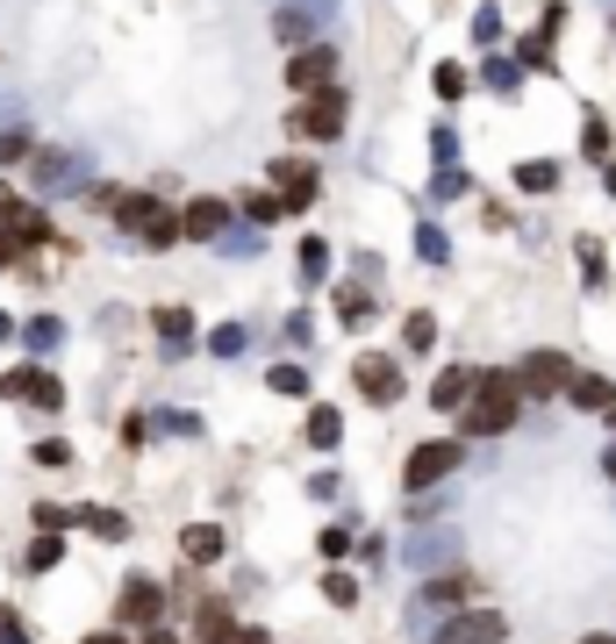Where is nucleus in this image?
Returning <instances> with one entry per match:
<instances>
[{"instance_id":"nucleus-40","label":"nucleus","mask_w":616,"mask_h":644,"mask_svg":"<svg viewBox=\"0 0 616 644\" xmlns=\"http://www.w3.org/2000/svg\"><path fill=\"white\" fill-rule=\"evenodd\" d=\"M86 644H123V637H115V631H94V637H86Z\"/></svg>"},{"instance_id":"nucleus-1","label":"nucleus","mask_w":616,"mask_h":644,"mask_svg":"<svg viewBox=\"0 0 616 644\" xmlns=\"http://www.w3.org/2000/svg\"><path fill=\"white\" fill-rule=\"evenodd\" d=\"M516 416H523L516 373H480L473 380V402H466V437H502Z\"/></svg>"},{"instance_id":"nucleus-24","label":"nucleus","mask_w":616,"mask_h":644,"mask_svg":"<svg viewBox=\"0 0 616 644\" xmlns=\"http://www.w3.org/2000/svg\"><path fill=\"white\" fill-rule=\"evenodd\" d=\"M416 251H424L430 266H445V258H452V243H445V229H430V222H424V229H416Z\"/></svg>"},{"instance_id":"nucleus-16","label":"nucleus","mask_w":616,"mask_h":644,"mask_svg":"<svg viewBox=\"0 0 616 644\" xmlns=\"http://www.w3.org/2000/svg\"><path fill=\"white\" fill-rule=\"evenodd\" d=\"M566 394H574V408H616V387H609L603 373H574V387H566Z\"/></svg>"},{"instance_id":"nucleus-25","label":"nucleus","mask_w":616,"mask_h":644,"mask_svg":"<svg viewBox=\"0 0 616 644\" xmlns=\"http://www.w3.org/2000/svg\"><path fill=\"white\" fill-rule=\"evenodd\" d=\"M401 344H409V351H430V344H438V322H430V315H409V330H401Z\"/></svg>"},{"instance_id":"nucleus-13","label":"nucleus","mask_w":616,"mask_h":644,"mask_svg":"<svg viewBox=\"0 0 616 644\" xmlns=\"http://www.w3.org/2000/svg\"><path fill=\"white\" fill-rule=\"evenodd\" d=\"M0 229H8V237H14V243H22V251H29V243H43V237H51V215H43V208H22V201H14L8 215H0Z\"/></svg>"},{"instance_id":"nucleus-20","label":"nucleus","mask_w":616,"mask_h":644,"mask_svg":"<svg viewBox=\"0 0 616 644\" xmlns=\"http://www.w3.org/2000/svg\"><path fill=\"white\" fill-rule=\"evenodd\" d=\"M344 437V416H337V408H315V416H309V444H337Z\"/></svg>"},{"instance_id":"nucleus-32","label":"nucleus","mask_w":616,"mask_h":644,"mask_svg":"<svg viewBox=\"0 0 616 644\" xmlns=\"http://www.w3.org/2000/svg\"><path fill=\"white\" fill-rule=\"evenodd\" d=\"M438 94H445V101L466 94V72H459V65H438Z\"/></svg>"},{"instance_id":"nucleus-18","label":"nucleus","mask_w":616,"mask_h":644,"mask_svg":"<svg viewBox=\"0 0 616 644\" xmlns=\"http://www.w3.org/2000/svg\"><path fill=\"white\" fill-rule=\"evenodd\" d=\"M187 559H194V565L222 559V530H216V523H194V530H187Z\"/></svg>"},{"instance_id":"nucleus-33","label":"nucleus","mask_w":616,"mask_h":644,"mask_svg":"<svg viewBox=\"0 0 616 644\" xmlns=\"http://www.w3.org/2000/svg\"><path fill=\"white\" fill-rule=\"evenodd\" d=\"M581 272H588V280H603V272H609V266H603V243H595V237L581 243Z\"/></svg>"},{"instance_id":"nucleus-35","label":"nucleus","mask_w":616,"mask_h":644,"mask_svg":"<svg viewBox=\"0 0 616 644\" xmlns=\"http://www.w3.org/2000/svg\"><path fill=\"white\" fill-rule=\"evenodd\" d=\"M208 351H216V359H230V351H244V330H216V336H208Z\"/></svg>"},{"instance_id":"nucleus-30","label":"nucleus","mask_w":616,"mask_h":644,"mask_svg":"<svg viewBox=\"0 0 616 644\" xmlns=\"http://www.w3.org/2000/svg\"><path fill=\"white\" fill-rule=\"evenodd\" d=\"M14 158H29V129H0V165H14Z\"/></svg>"},{"instance_id":"nucleus-41","label":"nucleus","mask_w":616,"mask_h":644,"mask_svg":"<svg viewBox=\"0 0 616 644\" xmlns=\"http://www.w3.org/2000/svg\"><path fill=\"white\" fill-rule=\"evenodd\" d=\"M144 644H179V637H173V631H152V637H144Z\"/></svg>"},{"instance_id":"nucleus-37","label":"nucleus","mask_w":616,"mask_h":644,"mask_svg":"<svg viewBox=\"0 0 616 644\" xmlns=\"http://www.w3.org/2000/svg\"><path fill=\"white\" fill-rule=\"evenodd\" d=\"M244 208H251V215H259V222H273V215H288V208H280V201H273V194H251V201H244Z\"/></svg>"},{"instance_id":"nucleus-9","label":"nucleus","mask_w":616,"mask_h":644,"mask_svg":"<svg viewBox=\"0 0 616 644\" xmlns=\"http://www.w3.org/2000/svg\"><path fill=\"white\" fill-rule=\"evenodd\" d=\"M323 14H330V0H288V8L273 14V37L280 43H309L315 29H323Z\"/></svg>"},{"instance_id":"nucleus-43","label":"nucleus","mask_w":616,"mask_h":644,"mask_svg":"<svg viewBox=\"0 0 616 644\" xmlns=\"http://www.w3.org/2000/svg\"><path fill=\"white\" fill-rule=\"evenodd\" d=\"M8 208H14V194H8V187H0V215H8Z\"/></svg>"},{"instance_id":"nucleus-26","label":"nucleus","mask_w":616,"mask_h":644,"mask_svg":"<svg viewBox=\"0 0 616 644\" xmlns=\"http://www.w3.org/2000/svg\"><path fill=\"white\" fill-rule=\"evenodd\" d=\"M302 272H309V280H323V272H330V243H323V237L302 243Z\"/></svg>"},{"instance_id":"nucleus-27","label":"nucleus","mask_w":616,"mask_h":644,"mask_svg":"<svg viewBox=\"0 0 616 644\" xmlns=\"http://www.w3.org/2000/svg\"><path fill=\"white\" fill-rule=\"evenodd\" d=\"M581 150H588V158H609V129H603V115H588V129H581Z\"/></svg>"},{"instance_id":"nucleus-39","label":"nucleus","mask_w":616,"mask_h":644,"mask_svg":"<svg viewBox=\"0 0 616 644\" xmlns=\"http://www.w3.org/2000/svg\"><path fill=\"white\" fill-rule=\"evenodd\" d=\"M14 251H22V243H14L8 229H0V266H14Z\"/></svg>"},{"instance_id":"nucleus-12","label":"nucleus","mask_w":616,"mask_h":644,"mask_svg":"<svg viewBox=\"0 0 616 644\" xmlns=\"http://www.w3.org/2000/svg\"><path fill=\"white\" fill-rule=\"evenodd\" d=\"M273 179L288 187V194H280V208H288V215L315 201V165H302V158H280V165H273Z\"/></svg>"},{"instance_id":"nucleus-23","label":"nucleus","mask_w":616,"mask_h":644,"mask_svg":"<svg viewBox=\"0 0 616 644\" xmlns=\"http://www.w3.org/2000/svg\"><path fill=\"white\" fill-rule=\"evenodd\" d=\"M158 336H165V344H187V336H194L187 309H158Z\"/></svg>"},{"instance_id":"nucleus-31","label":"nucleus","mask_w":616,"mask_h":644,"mask_svg":"<svg viewBox=\"0 0 616 644\" xmlns=\"http://www.w3.org/2000/svg\"><path fill=\"white\" fill-rule=\"evenodd\" d=\"M323 594H330V602H337V609H352V602H358V580H344V573H330V588H323Z\"/></svg>"},{"instance_id":"nucleus-10","label":"nucleus","mask_w":616,"mask_h":644,"mask_svg":"<svg viewBox=\"0 0 616 644\" xmlns=\"http://www.w3.org/2000/svg\"><path fill=\"white\" fill-rule=\"evenodd\" d=\"M0 394H8V402H36V408H58V402H65V387H58L51 373H29V365L0 380Z\"/></svg>"},{"instance_id":"nucleus-34","label":"nucleus","mask_w":616,"mask_h":644,"mask_svg":"<svg viewBox=\"0 0 616 644\" xmlns=\"http://www.w3.org/2000/svg\"><path fill=\"white\" fill-rule=\"evenodd\" d=\"M473 37H480V43H494V37H502V14L480 8V14H473Z\"/></svg>"},{"instance_id":"nucleus-21","label":"nucleus","mask_w":616,"mask_h":644,"mask_svg":"<svg viewBox=\"0 0 616 644\" xmlns=\"http://www.w3.org/2000/svg\"><path fill=\"white\" fill-rule=\"evenodd\" d=\"M72 173H80V165H72V158H36V179H43V187H72Z\"/></svg>"},{"instance_id":"nucleus-14","label":"nucleus","mask_w":616,"mask_h":644,"mask_svg":"<svg viewBox=\"0 0 616 644\" xmlns=\"http://www.w3.org/2000/svg\"><path fill=\"white\" fill-rule=\"evenodd\" d=\"M158 609H165L158 580H129V588H123V616L129 623H158Z\"/></svg>"},{"instance_id":"nucleus-2","label":"nucleus","mask_w":616,"mask_h":644,"mask_svg":"<svg viewBox=\"0 0 616 644\" xmlns=\"http://www.w3.org/2000/svg\"><path fill=\"white\" fill-rule=\"evenodd\" d=\"M108 215L129 229V237H144L152 251H173V243L187 237V229H179V215L165 208V201H152V194H115V201H108Z\"/></svg>"},{"instance_id":"nucleus-36","label":"nucleus","mask_w":616,"mask_h":644,"mask_svg":"<svg viewBox=\"0 0 616 644\" xmlns=\"http://www.w3.org/2000/svg\"><path fill=\"white\" fill-rule=\"evenodd\" d=\"M452 194H466L459 173H438V179H430V201H452Z\"/></svg>"},{"instance_id":"nucleus-8","label":"nucleus","mask_w":616,"mask_h":644,"mask_svg":"<svg viewBox=\"0 0 616 644\" xmlns=\"http://www.w3.org/2000/svg\"><path fill=\"white\" fill-rule=\"evenodd\" d=\"M330 72H337V51H330V43H309V51H294L288 86H294V94H323Z\"/></svg>"},{"instance_id":"nucleus-46","label":"nucleus","mask_w":616,"mask_h":644,"mask_svg":"<svg viewBox=\"0 0 616 644\" xmlns=\"http://www.w3.org/2000/svg\"><path fill=\"white\" fill-rule=\"evenodd\" d=\"M8 330H14V322H8V315H0V336H8Z\"/></svg>"},{"instance_id":"nucleus-7","label":"nucleus","mask_w":616,"mask_h":644,"mask_svg":"<svg viewBox=\"0 0 616 644\" xmlns=\"http://www.w3.org/2000/svg\"><path fill=\"white\" fill-rule=\"evenodd\" d=\"M352 373H358V394H366V402H380V408H387V402H401V365H395V359L366 351Z\"/></svg>"},{"instance_id":"nucleus-17","label":"nucleus","mask_w":616,"mask_h":644,"mask_svg":"<svg viewBox=\"0 0 616 644\" xmlns=\"http://www.w3.org/2000/svg\"><path fill=\"white\" fill-rule=\"evenodd\" d=\"M466 594H473V580H459V573H445V580H430V588H424V602H430V609H459V602H466Z\"/></svg>"},{"instance_id":"nucleus-29","label":"nucleus","mask_w":616,"mask_h":644,"mask_svg":"<svg viewBox=\"0 0 616 644\" xmlns=\"http://www.w3.org/2000/svg\"><path fill=\"white\" fill-rule=\"evenodd\" d=\"M273 387L280 394H309V373H302V365H273Z\"/></svg>"},{"instance_id":"nucleus-45","label":"nucleus","mask_w":616,"mask_h":644,"mask_svg":"<svg viewBox=\"0 0 616 644\" xmlns=\"http://www.w3.org/2000/svg\"><path fill=\"white\" fill-rule=\"evenodd\" d=\"M603 466H609V480H616V451H609V458H603Z\"/></svg>"},{"instance_id":"nucleus-15","label":"nucleus","mask_w":616,"mask_h":644,"mask_svg":"<svg viewBox=\"0 0 616 644\" xmlns=\"http://www.w3.org/2000/svg\"><path fill=\"white\" fill-rule=\"evenodd\" d=\"M473 380H480V373H466V365H452V373H438L430 402H438V408H459V402H473Z\"/></svg>"},{"instance_id":"nucleus-5","label":"nucleus","mask_w":616,"mask_h":644,"mask_svg":"<svg viewBox=\"0 0 616 644\" xmlns=\"http://www.w3.org/2000/svg\"><path fill=\"white\" fill-rule=\"evenodd\" d=\"M516 387L537 394V402H545V394H566V387H574V365H566V351H531V359L516 365Z\"/></svg>"},{"instance_id":"nucleus-19","label":"nucleus","mask_w":616,"mask_h":644,"mask_svg":"<svg viewBox=\"0 0 616 644\" xmlns=\"http://www.w3.org/2000/svg\"><path fill=\"white\" fill-rule=\"evenodd\" d=\"M516 187H523V194H552V187H560V165H545V158L516 165Z\"/></svg>"},{"instance_id":"nucleus-47","label":"nucleus","mask_w":616,"mask_h":644,"mask_svg":"<svg viewBox=\"0 0 616 644\" xmlns=\"http://www.w3.org/2000/svg\"><path fill=\"white\" fill-rule=\"evenodd\" d=\"M609 429H616V408H609Z\"/></svg>"},{"instance_id":"nucleus-38","label":"nucleus","mask_w":616,"mask_h":644,"mask_svg":"<svg viewBox=\"0 0 616 644\" xmlns=\"http://www.w3.org/2000/svg\"><path fill=\"white\" fill-rule=\"evenodd\" d=\"M222 644H273V637H265V631H230Z\"/></svg>"},{"instance_id":"nucleus-11","label":"nucleus","mask_w":616,"mask_h":644,"mask_svg":"<svg viewBox=\"0 0 616 644\" xmlns=\"http://www.w3.org/2000/svg\"><path fill=\"white\" fill-rule=\"evenodd\" d=\"M222 222H230V208H222L216 194H201V201H194L187 215H179V229H187L194 243H222Z\"/></svg>"},{"instance_id":"nucleus-6","label":"nucleus","mask_w":616,"mask_h":644,"mask_svg":"<svg viewBox=\"0 0 616 644\" xmlns=\"http://www.w3.org/2000/svg\"><path fill=\"white\" fill-rule=\"evenodd\" d=\"M502 637H509V623L494 616V609H466V616H452L430 644H502Z\"/></svg>"},{"instance_id":"nucleus-44","label":"nucleus","mask_w":616,"mask_h":644,"mask_svg":"<svg viewBox=\"0 0 616 644\" xmlns=\"http://www.w3.org/2000/svg\"><path fill=\"white\" fill-rule=\"evenodd\" d=\"M581 644H616V637H603V631H595V637H581Z\"/></svg>"},{"instance_id":"nucleus-28","label":"nucleus","mask_w":616,"mask_h":644,"mask_svg":"<svg viewBox=\"0 0 616 644\" xmlns=\"http://www.w3.org/2000/svg\"><path fill=\"white\" fill-rule=\"evenodd\" d=\"M480 80H488V86H494V94H516V65H509V58H494V65H488V72H480Z\"/></svg>"},{"instance_id":"nucleus-42","label":"nucleus","mask_w":616,"mask_h":644,"mask_svg":"<svg viewBox=\"0 0 616 644\" xmlns=\"http://www.w3.org/2000/svg\"><path fill=\"white\" fill-rule=\"evenodd\" d=\"M603 187H609V194H616V158H609V173H603Z\"/></svg>"},{"instance_id":"nucleus-4","label":"nucleus","mask_w":616,"mask_h":644,"mask_svg":"<svg viewBox=\"0 0 616 644\" xmlns=\"http://www.w3.org/2000/svg\"><path fill=\"white\" fill-rule=\"evenodd\" d=\"M294 136H309V144L344 136V94H337V86H323V94H309L302 107H294Z\"/></svg>"},{"instance_id":"nucleus-22","label":"nucleus","mask_w":616,"mask_h":644,"mask_svg":"<svg viewBox=\"0 0 616 644\" xmlns=\"http://www.w3.org/2000/svg\"><path fill=\"white\" fill-rule=\"evenodd\" d=\"M337 315H344V322H366V315H373L366 287H337Z\"/></svg>"},{"instance_id":"nucleus-3","label":"nucleus","mask_w":616,"mask_h":644,"mask_svg":"<svg viewBox=\"0 0 616 644\" xmlns=\"http://www.w3.org/2000/svg\"><path fill=\"white\" fill-rule=\"evenodd\" d=\"M459 466H466V444H452V437H430V444H416V451H409L401 480H409L416 495H424V487H445Z\"/></svg>"}]
</instances>
